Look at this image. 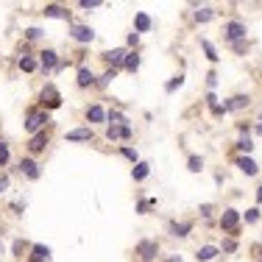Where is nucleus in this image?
Returning a JSON list of instances; mask_svg holds the SVG:
<instances>
[{"label": "nucleus", "instance_id": "obj_1", "mask_svg": "<svg viewBox=\"0 0 262 262\" xmlns=\"http://www.w3.org/2000/svg\"><path fill=\"white\" fill-rule=\"evenodd\" d=\"M22 126H25V131L34 137V134H39V131H45V128L50 126V114L45 112V109L34 106V109L25 112V123H22Z\"/></svg>", "mask_w": 262, "mask_h": 262}, {"label": "nucleus", "instance_id": "obj_2", "mask_svg": "<svg viewBox=\"0 0 262 262\" xmlns=\"http://www.w3.org/2000/svg\"><path fill=\"white\" fill-rule=\"evenodd\" d=\"M240 212H237V209H232V206H229V209H223V212H220V232L223 234H232V237H237V234H240Z\"/></svg>", "mask_w": 262, "mask_h": 262}, {"label": "nucleus", "instance_id": "obj_3", "mask_svg": "<svg viewBox=\"0 0 262 262\" xmlns=\"http://www.w3.org/2000/svg\"><path fill=\"white\" fill-rule=\"evenodd\" d=\"M223 39H226L229 45L232 42H240V39H246V34H248V25L243 20H229V22H223Z\"/></svg>", "mask_w": 262, "mask_h": 262}, {"label": "nucleus", "instance_id": "obj_4", "mask_svg": "<svg viewBox=\"0 0 262 262\" xmlns=\"http://www.w3.org/2000/svg\"><path fill=\"white\" fill-rule=\"evenodd\" d=\"M62 106V92L56 89V84H45L42 92H39V109H59Z\"/></svg>", "mask_w": 262, "mask_h": 262}, {"label": "nucleus", "instance_id": "obj_5", "mask_svg": "<svg viewBox=\"0 0 262 262\" xmlns=\"http://www.w3.org/2000/svg\"><path fill=\"white\" fill-rule=\"evenodd\" d=\"M48 145H50V131L45 128V131H39V134L31 137L25 148H28V156H39V154H45V148H48Z\"/></svg>", "mask_w": 262, "mask_h": 262}, {"label": "nucleus", "instance_id": "obj_6", "mask_svg": "<svg viewBox=\"0 0 262 262\" xmlns=\"http://www.w3.org/2000/svg\"><path fill=\"white\" fill-rule=\"evenodd\" d=\"M70 36L78 45H89V42H95V28H89V25H84V22H73Z\"/></svg>", "mask_w": 262, "mask_h": 262}, {"label": "nucleus", "instance_id": "obj_7", "mask_svg": "<svg viewBox=\"0 0 262 262\" xmlns=\"http://www.w3.org/2000/svg\"><path fill=\"white\" fill-rule=\"evenodd\" d=\"M126 48H112V50H103L100 53V59L112 67V70H123V62H126Z\"/></svg>", "mask_w": 262, "mask_h": 262}, {"label": "nucleus", "instance_id": "obj_8", "mask_svg": "<svg viewBox=\"0 0 262 262\" xmlns=\"http://www.w3.org/2000/svg\"><path fill=\"white\" fill-rule=\"evenodd\" d=\"M156 254H159V243L156 240H140L137 243V257H140V262H154Z\"/></svg>", "mask_w": 262, "mask_h": 262}, {"label": "nucleus", "instance_id": "obj_9", "mask_svg": "<svg viewBox=\"0 0 262 262\" xmlns=\"http://www.w3.org/2000/svg\"><path fill=\"white\" fill-rule=\"evenodd\" d=\"M59 62H62V59H59L56 50L48 48V50H42V53H39V70H42L45 76H48V73H56Z\"/></svg>", "mask_w": 262, "mask_h": 262}, {"label": "nucleus", "instance_id": "obj_10", "mask_svg": "<svg viewBox=\"0 0 262 262\" xmlns=\"http://www.w3.org/2000/svg\"><path fill=\"white\" fill-rule=\"evenodd\" d=\"M20 173H22L25 178H31V181H36V178L42 176L39 162H36L34 156H22V159H20Z\"/></svg>", "mask_w": 262, "mask_h": 262}, {"label": "nucleus", "instance_id": "obj_11", "mask_svg": "<svg viewBox=\"0 0 262 262\" xmlns=\"http://www.w3.org/2000/svg\"><path fill=\"white\" fill-rule=\"evenodd\" d=\"M95 81H98V76H95L89 67H78V73H76V84H78V89H87V87H95Z\"/></svg>", "mask_w": 262, "mask_h": 262}, {"label": "nucleus", "instance_id": "obj_12", "mask_svg": "<svg viewBox=\"0 0 262 262\" xmlns=\"http://www.w3.org/2000/svg\"><path fill=\"white\" fill-rule=\"evenodd\" d=\"M168 232H170V237H190L192 223H190V220H170Z\"/></svg>", "mask_w": 262, "mask_h": 262}, {"label": "nucleus", "instance_id": "obj_13", "mask_svg": "<svg viewBox=\"0 0 262 262\" xmlns=\"http://www.w3.org/2000/svg\"><path fill=\"white\" fill-rule=\"evenodd\" d=\"M42 14L50 17V20H70V8L59 6V3H48V6L42 8Z\"/></svg>", "mask_w": 262, "mask_h": 262}, {"label": "nucleus", "instance_id": "obj_14", "mask_svg": "<svg viewBox=\"0 0 262 262\" xmlns=\"http://www.w3.org/2000/svg\"><path fill=\"white\" fill-rule=\"evenodd\" d=\"M248 103H251L248 95H232V98H226L223 109H226V112H240V109H248Z\"/></svg>", "mask_w": 262, "mask_h": 262}, {"label": "nucleus", "instance_id": "obj_15", "mask_svg": "<svg viewBox=\"0 0 262 262\" xmlns=\"http://www.w3.org/2000/svg\"><path fill=\"white\" fill-rule=\"evenodd\" d=\"M84 117L89 123H106V109L100 106V103H92V106L84 109Z\"/></svg>", "mask_w": 262, "mask_h": 262}, {"label": "nucleus", "instance_id": "obj_16", "mask_svg": "<svg viewBox=\"0 0 262 262\" xmlns=\"http://www.w3.org/2000/svg\"><path fill=\"white\" fill-rule=\"evenodd\" d=\"M234 165H237L246 176H257V173H260V165H257L251 156H237V159H234Z\"/></svg>", "mask_w": 262, "mask_h": 262}, {"label": "nucleus", "instance_id": "obj_17", "mask_svg": "<svg viewBox=\"0 0 262 262\" xmlns=\"http://www.w3.org/2000/svg\"><path fill=\"white\" fill-rule=\"evenodd\" d=\"M92 137H95L92 128H73V131L64 134V140H67V142H89Z\"/></svg>", "mask_w": 262, "mask_h": 262}, {"label": "nucleus", "instance_id": "obj_18", "mask_svg": "<svg viewBox=\"0 0 262 262\" xmlns=\"http://www.w3.org/2000/svg\"><path fill=\"white\" fill-rule=\"evenodd\" d=\"M50 260V248L42 246V243H36V246H31L28 251V262H48Z\"/></svg>", "mask_w": 262, "mask_h": 262}, {"label": "nucleus", "instance_id": "obj_19", "mask_svg": "<svg viewBox=\"0 0 262 262\" xmlns=\"http://www.w3.org/2000/svg\"><path fill=\"white\" fill-rule=\"evenodd\" d=\"M151 28H154L151 17L145 14V11H137V14H134V31H137V34H148Z\"/></svg>", "mask_w": 262, "mask_h": 262}, {"label": "nucleus", "instance_id": "obj_20", "mask_svg": "<svg viewBox=\"0 0 262 262\" xmlns=\"http://www.w3.org/2000/svg\"><path fill=\"white\" fill-rule=\"evenodd\" d=\"M140 64H142V56L137 53V50H128L126 62H123V70H126V73H137V70H140Z\"/></svg>", "mask_w": 262, "mask_h": 262}, {"label": "nucleus", "instance_id": "obj_21", "mask_svg": "<svg viewBox=\"0 0 262 262\" xmlns=\"http://www.w3.org/2000/svg\"><path fill=\"white\" fill-rule=\"evenodd\" d=\"M218 254H220L218 246H201L198 251H195V260H198V262H212Z\"/></svg>", "mask_w": 262, "mask_h": 262}, {"label": "nucleus", "instance_id": "obj_22", "mask_svg": "<svg viewBox=\"0 0 262 262\" xmlns=\"http://www.w3.org/2000/svg\"><path fill=\"white\" fill-rule=\"evenodd\" d=\"M148 176H151V165L148 162H137L134 168H131V178H134V181H145Z\"/></svg>", "mask_w": 262, "mask_h": 262}, {"label": "nucleus", "instance_id": "obj_23", "mask_svg": "<svg viewBox=\"0 0 262 262\" xmlns=\"http://www.w3.org/2000/svg\"><path fill=\"white\" fill-rule=\"evenodd\" d=\"M212 17H215V8L212 6H201V8L192 11V20H195V22H209Z\"/></svg>", "mask_w": 262, "mask_h": 262}, {"label": "nucleus", "instance_id": "obj_24", "mask_svg": "<svg viewBox=\"0 0 262 262\" xmlns=\"http://www.w3.org/2000/svg\"><path fill=\"white\" fill-rule=\"evenodd\" d=\"M20 70L22 73H34V70H39V59H34V56H20Z\"/></svg>", "mask_w": 262, "mask_h": 262}, {"label": "nucleus", "instance_id": "obj_25", "mask_svg": "<svg viewBox=\"0 0 262 262\" xmlns=\"http://www.w3.org/2000/svg\"><path fill=\"white\" fill-rule=\"evenodd\" d=\"M114 78H117V70H112V67H109V70L103 73V76H98V81H95V87H98V89H106V87L112 84Z\"/></svg>", "mask_w": 262, "mask_h": 262}, {"label": "nucleus", "instance_id": "obj_26", "mask_svg": "<svg viewBox=\"0 0 262 262\" xmlns=\"http://www.w3.org/2000/svg\"><path fill=\"white\" fill-rule=\"evenodd\" d=\"M106 123L109 126H128V120L123 117V112H117V109H109L106 112Z\"/></svg>", "mask_w": 262, "mask_h": 262}, {"label": "nucleus", "instance_id": "obj_27", "mask_svg": "<svg viewBox=\"0 0 262 262\" xmlns=\"http://www.w3.org/2000/svg\"><path fill=\"white\" fill-rule=\"evenodd\" d=\"M151 209H156V198H140L137 201V215H148Z\"/></svg>", "mask_w": 262, "mask_h": 262}, {"label": "nucleus", "instance_id": "obj_28", "mask_svg": "<svg viewBox=\"0 0 262 262\" xmlns=\"http://www.w3.org/2000/svg\"><path fill=\"white\" fill-rule=\"evenodd\" d=\"M201 48H204L206 59H209V62H212V64H215V62H218V59H220V56H218V50H215V45L209 42V39H201Z\"/></svg>", "mask_w": 262, "mask_h": 262}, {"label": "nucleus", "instance_id": "obj_29", "mask_svg": "<svg viewBox=\"0 0 262 262\" xmlns=\"http://www.w3.org/2000/svg\"><path fill=\"white\" fill-rule=\"evenodd\" d=\"M181 84H184V76L178 73V76H173V78L168 81V84H165V92H168V95H173V92H176V89H178Z\"/></svg>", "mask_w": 262, "mask_h": 262}, {"label": "nucleus", "instance_id": "obj_30", "mask_svg": "<svg viewBox=\"0 0 262 262\" xmlns=\"http://www.w3.org/2000/svg\"><path fill=\"white\" fill-rule=\"evenodd\" d=\"M187 170H190V173H201V170H204V159L192 154L190 159H187Z\"/></svg>", "mask_w": 262, "mask_h": 262}, {"label": "nucleus", "instance_id": "obj_31", "mask_svg": "<svg viewBox=\"0 0 262 262\" xmlns=\"http://www.w3.org/2000/svg\"><path fill=\"white\" fill-rule=\"evenodd\" d=\"M120 156H126V159H128L131 165H137V162H140V154H137V151L131 148V145H120Z\"/></svg>", "mask_w": 262, "mask_h": 262}, {"label": "nucleus", "instance_id": "obj_32", "mask_svg": "<svg viewBox=\"0 0 262 262\" xmlns=\"http://www.w3.org/2000/svg\"><path fill=\"white\" fill-rule=\"evenodd\" d=\"M237 151H240V154H251V151H254V142H251V137H240V140H237Z\"/></svg>", "mask_w": 262, "mask_h": 262}, {"label": "nucleus", "instance_id": "obj_33", "mask_svg": "<svg viewBox=\"0 0 262 262\" xmlns=\"http://www.w3.org/2000/svg\"><path fill=\"white\" fill-rule=\"evenodd\" d=\"M11 162V151H8V142L0 140V168H6Z\"/></svg>", "mask_w": 262, "mask_h": 262}, {"label": "nucleus", "instance_id": "obj_34", "mask_svg": "<svg viewBox=\"0 0 262 262\" xmlns=\"http://www.w3.org/2000/svg\"><path fill=\"white\" fill-rule=\"evenodd\" d=\"M25 248H28V243L22 240V237H17V240L11 243V254H14V257H22V251H25Z\"/></svg>", "mask_w": 262, "mask_h": 262}, {"label": "nucleus", "instance_id": "obj_35", "mask_svg": "<svg viewBox=\"0 0 262 262\" xmlns=\"http://www.w3.org/2000/svg\"><path fill=\"white\" fill-rule=\"evenodd\" d=\"M22 34H25V39H28V42H34V39H39L45 31H42V28H36V25H31V28H25Z\"/></svg>", "mask_w": 262, "mask_h": 262}, {"label": "nucleus", "instance_id": "obj_36", "mask_svg": "<svg viewBox=\"0 0 262 262\" xmlns=\"http://www.w3.org/2000/svg\"><path fill=\"white\" fill-rule=\"evenodd\" d=\"M240 218L246 220V223H257V220H260V209L251 206V209H246V215H240Z\"/></svg>", "mask_w": 262, "mask_h": 262}, {"label": "nucleus", "instance_id": "obj_37", "mask_svg": "<svg viewBox=\"0 0 262 262\" xmlns=\"http://www.w3.org/2000/svg\"><path fill=\"white\" fill-rule=\"evenodd\" d=\"M229 48H232L234 53H240V56H246V53H248V48H251V45H248L246 39H240V42H232V45H229Z\"/></svg>", "mask_w": 262, "mask_h": 262}, {"label": "nucleus", "instance_id": "obj_38", "mask_svg": "<svg viewBox=\"0 0 262 262\" xmlns=\"http://www.w3.org/2000/svg\"><path fill=\"white\" fill-rule=\"evenodd\" d=\"M120 128L123 126H106V140L112 142V140H120Z\"/></svg>", "mask_w": 262, "mask_h": 262}, {"label": "nucleus", "instance_id": "obj_39", "mask_svg": "<svg viewBox=\"0 0 262 262\" xmlns=\"http://www.w3.org/2000/svg\"><path fill=\"white\" fill-rule=\"evenodd\" d=\"M206 84H209V92H215V87H218V73L215 70L206 73Z\"/></svg>", "mask_w": 262, "mask_h": 262}, {"label": "nucleus", "instance_id": "obj_40", "mask_svg": "<svg viewBox=\"0 0 262 262\" xmlns=\"http://www.w3.org/2000/svg\"><path fill=\"white\" fill-rule=\"evenodd\" d=\"M198 212H201V218H212L215 206H212V204H201V206H198Z\"/></svg>", "mask_w": 262, "mask_h": 262}, {"label": "nucleus", "instance_id": "obj_41", "mask_svg": "<svg viewBox=\"0 0 262 262\" xmlns=\"http://www.w3.org/2000/svg\"><path fill=\"white\" fill-rule=\"evenodd\" d=\"M126 45H128V48H137V45H140V34H137V31H131V34L126 36Z\"/></svg>", "mask_w": 262, "mask_h": 262}, {"label": "nucleus", "instance_id": "obj_42", "mask_svg": "<svg viewBox=\"0 0 262 262\" xmlns=\"http://www.w3.org/2000/svg\"><path fill=\"white\" fill-rule=\"evenodd\" d=\"M223 251H226V254H234V251H237V240H223Z\"/></svg>", "mask_w": 262, "mask_h": 262}, {"label": "nucleus", "instance_id": "obj_43", "mask_svg": "<svg viewBox=\"0 0 262 262\" xmlns=\"http://www.w3.org/2000/svg\"><path fill=\"white\" fill-rule=\"evenodd\" d=\"M78 6H81V8H100L103 3H100V0H81Z\"/></svg>", "mask_w": 262, "mask_h": 262}, {"label": "nucleus", "instance_id": "obj_44", "mask_svg": "<svg viewBox=\"0 0 262 262\" xmlns=\"http://www.w3.org/2000/svg\"><path fill=\"white\" fill-rule=\"evenodd\" d=\"M206 106H209V109H218L220 106V103H218V95H215V92H206Z\"/></svg>", "mask_w": 262, "mask_h": 262}, {"label": "nucleus", "instance_id": "obj_45", "mask_svg": "<svg viewBox=\"0 0 262 262\" xmlns=\"http://www.w3.org/2000/svg\"><path fill=\"white\" fill-rule=\"evenodd\" d=\"M131 137H134V128H131V126H123L120 128V140H131Z\"/></svg>", "mask_w": 262, "mask_h": 262}, {"label": "nucleus", "instance_id": "obj_46", "mask_svg": "<svg viewBox=\"0 0 262 262\" xmlns=\"http://www.w3.org/2000/svg\"><path fill=\"white\" fill-rule=\"evenodd\" d=\"M8 184H11V178H8L6 173H0V192H6V190H8Z\"/></svg>", "mask_w": 262, "mask_h": 262}, {"label": "nucleus", "instance_id": "obj_47", "mask_svg": "<svg viewBox=\"0 0 262 262\" xmlns=\"http://www.w3.org/2000/svg\"><path fill=\"white\" fill-rule=\"evenodd\" d=\"M254 131H257V134L262 137V114H260V117H257V126H254Z\"/></svg>", "mask_w": 262, "mask_h": 262}, {"label": "nucleus", "instance_id": "obj_48", "mask_svg": "<svg viewBox=\"0 0 262 262\" xmlns=\"http://www.w3.org/2000/svg\"><path fill=\"white\" fill-rule=\"evenodd\" d=\"M212 114H215V117H223V114H226V109L218 106V109H212Z\"/></svg>", "mask_w": 262, "mask_h": 262}, {"label": "nucleus", "instance_id": "obj_49", "mask_svg": "<svg viewBox=\"0 0 262 262\" xmlns=\"http://www.w3.org/2000/svg\"><path fill=\"white\" fill-rule=\"evenodd\" d=\"M257 204H262V184H260V190H257Z\"/></svg>", "mask_w": 262, "mask_h": 262}, {"label": "nucleus", "instance_id": "obj_50", "mask_svg": "<svg viewBox=\"0 0 262 262\" xmlns=\"http://www.w3.org/2000/svg\"><path fill=\"white\" fill-rule=\"evenodd\" d=\"M168 262H181V257H176V254H170V260Z\"/></svg>", "mask_w": 262, "mask_h": 262}, {"label": "nucleus", "instance_id": "obj_51", "mask_svg": "<svg viewBox=\"0 0 262 262\" xmlns=\"http://www.w3.org/2000/svg\"><path fill=\"white\" fill-rule=\"evenodd\" d=\"M0 251H3V240H0Z\"/></svg>", "mask_w": 262, "mask_h": 262}, {"label": "nucleus", "instance_id": "obj_52", "mask_svg": "<svg viewBox=\"0 0 262 262\" xmlns=\"http://www.w3.org/2000/svg\"><path fill=\"white\" fill-rule=\"evenodd\" d=\"M260 262H262V257H260Z\"/></svg>", "mask_w": 262, "mask_h": 262}]
</instances>
